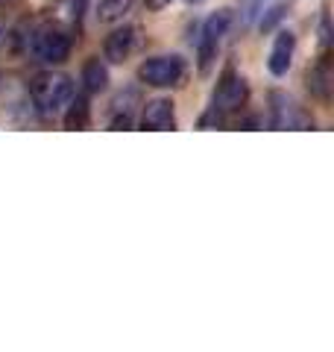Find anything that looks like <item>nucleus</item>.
<instances>
[{
    "label": "nucleus",
    "mask_w": 334,
    "mask_h": 352,
    "mask_svg": "<svg viewBox=\"0 0 334 352\" xmlns=\"http://www.w3.org/2000/svg\"><path fill=\"white\" fill-rule=\"evenodd\" d=\"M120 126H124V129L129 126V118H126V115H124V118H115V120H111V129H120Z\"/></svg>",
    "instance_id": "4468645a"
},
{
    "label": "nucleus",
    "mask_w": 334,
    "mask_h": 352,
    "mask_svg": "<svg viewBox=\"0 0 334 352\" xmlns=\"http://www.w3.org/2000/svg\"><path fill=\"white\" fill-rule=\"evenodd\" d=\"M6 38V27H3V21H0V41Z\"/></svg>",
    "instance_id": "dca6fc26"
},
{
    "label": "nucleus",
    "mask_w": 334,
    "mask_h": 352,
    "mask_svg": "<svg viewBox=\"0 0 334 352\" xmlns=\"http://www.w3.org/2000/svg\"><path fill=\"white\" fill-rule=\"evenodd\" d=\"M32 50H36V56L41 62L59 65L68 59V53H71V36L62 27H44L36 36V41H32Z\"/></svg>",
    "instance_id": "7ed1b4c3"
},
{
    "label": "nucleus",
    "mask_w": 334,
    "mask_h": 352,
    "mask_svg": "<svg viewBox=\"0 0 334 352\" xmlns=\"http://www.w3.org/2000/svg\"><path fill=\"white\" fill-rule=\"evenodd\" d=\"M144 129H173V103L153 100L144 109Z\"/></svg>",
    "instance_id": "0eeeda50"
},
{
    "label": "nucleus",
    "mask_w": 334,
    "mask_h": 352,
    "mask_svg": "<svg viewBox=\"0 0 334 352\" xmlns=\"http://www.w3.org/2000/svg\"><path fill=\"white\" fill-rule=\"evenodd\" d=\"M229 21H232V12H229V9H220L217 15H211V18H208V24H205V36H203V41L217 44V41H220V36L226 32Z\"/></svg>",
    "instance_id": "9b49d317"
},
{
    "label": "nucleus",
    "mask_w": 334,
    "mask_h": 352,
    "mask_svg": "<svg viewBox=\"0 0 334 352\" xmlns=\"http://www.w3.org/2000/svg\"><path fill=\"white\" fill-rule=\"evenodd\" d=\"M82 82H85V91H103V88L109 85V74L103 68V62L100 59H91V62H85V68H82Z\"/></svg>",
    "instance_id": "6e6552de"
},
{
    "label": "nucleus",
    "mask_w": 334,
    "mask_h": 352,
    "mask_svg": "<svg viewBox=\"0 0 334 352\" xmlns=\"http://www.w3.org/2000/svg\"><path fill=\"white\" fill-rule=\"evenodd\" d=\"M132 47H135V30L124 27V30H115V32H111V36L106 38L103 53H106L109 62H124V59H129Z\"/></svg>",
    "instance_id": "39448f33"
},
{
    "label": "nucleus",
    "mask_w": 334,
    "mask_h": 352,
    "mask_svg": "<svg viewBox=\"0 0 334 352\" xmlns=\"http://www.w3.org/2000/svg\"><path fill=\"white\" fill-rule=\"evenodd\" d=\"M293 32H278V38L273 44L270 50V71L276 76L287 74V68H291V59H293Z\"/></svg>",
    "instance_id": "423d86ee"
},
{
    "label": "nucleus",
    "mask_w": 334,
    "mask_h": 352,
    "mask_svg": "<svg viewBox=\"0 0 334 352\" xmlns=\"http://www.w3.org/2000/svg\"><path fill=\"white\" fill-rule=\"evenodd\" d=\"M132 0H100L97 3V18L103 24H111V21H120L126 12H129Z\"/></svg>",
    "instance_id": "1a4fd4ad"
},
{
    "label": "nucleus",
    "mask_w": 334,
    "mask_h": 352,
    "mask_svg": "<svg viewBox=\"0 0 334 352\" xmlns=\"http://www.w3.org/2000/svg\"><path fill=\"white\" fill-rule=\"evenodd\" d=\"M282 15H285V9H282V6H276V9H270V15H267V18L261 21V30H270V27H273V24H276V21H278V18H282Z\"/></svg>",
    "instance_id": "ddd939ff"
},
{
    "label": "nucleus",
    "mask_w": 334,
    "mask_h": 352,
    "mask_svg": "<svg viewBox=\"0 0 334 352\" xmlns=\"http://www.w3.org/2000/svg\"><path fill=\"white\" fill-rule=\"evenodd\" d=\"M30 94L41 115H56L74 97V82L65 74H38L30 85Z\"/></svg>",
    "instance_id": "f257e3e1"
},
{
    "label": "nucleus",
    "mask_w": 334,
    "mask_h": 352,
    "mask_svg": "<svg viewBox=\"0 0 334 352\" xmlns=\"http://www.w3.org/2000/svg\"><path fill=\"white\" fill-rule=\"evenodd\" d=\"M0 3H12V0H0Z\"/></svg>",
    "instance_id": "f3484780"
},
{
    "label": "nucleus",
    "mask_w": 334,
    "mask_h": 352,
    "mask_svg": "<svg viewBox=\"0 0 334 352\" xmlns=\"http://www.w3.org/2000/svg\"><path fill=\"white\" fill-rule=\"evenodd\" d=\"M65 126L68 129H85L88 126V103H85V97H76V100L71 103L68 115H65Z\"/></svg>",
    "instance_id": "f8f14e48"
},
{
    "label": "nucleus",
    "mask_w": 334,
    "mask_h": 352,
    "mask_svg": "<svg viewBox=\"0 0 334 352\" xmlns=\"http://www.w3.org/2000/svg\"><path fill=\"white\" fill-rule=\"evenodd\" d=\"M167 3H170V0H147L150 9H162V6H167Z\"/></svg>",
    "instance_id": "2eb2a0df"
},
{
    "label": "nucleus",
    "mask_w": 334,
    "mask_h": 352,
    "mask_svg": "<svg viewBox=\"0 0 334 352\" xmlns=\"http://www.w3.org/2000/svg\"><path fill=\"white\" fill-rule=\"evenodd\" d=\"M247 103V82L238 74H226L217 85L214 94V109L217 112H238V109Z\"/></svg>",
    "instance_id": "20e7f679"
},
{
    "label": "nucleus",
    "mask_w": 334,
    "mask_h": 352,
    "mask_svg": "<svg viewBox=\"0 0 334 352\" xmlns=\"http://www.w3.org/2000/svg\"><path fill=\"white\" fill-rule=\"evenodd\" d=\"M185 74V65L179 56H155V59H147L138 68V76L141 82L147 85H155V88H167V85H179Z\"/></svg>",
    "instance_id": "f03ea898"
},
{
    "label": "nucleus",
    "mask_w": 334,
    "mask_h": 352,
    "mask_svg": "<svg viewBox=\"0 0 334 352\" xmlns=\"http://www.w3.org/2000/svg\"><path fill=\"white\" fill-rule=\"evenodd\" d=\"M311 91H314L317 97H322V100H329V94H331V68H329V62L322 59L314 74H311Z\"/></svg>",
    "instance_id": "9d476101"
}]
</instances>
